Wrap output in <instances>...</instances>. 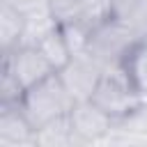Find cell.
<instances>
[{
  "instance_id": "6da1fadb",
  "label": "cell",
  "mask_w": 147,
  "mask_h": 147,
  "mask_svg": "<svg viewBox=\"0 0 147 147\" xmlns=\"http://www.w3.org/2000/svg\"><path fill=\"white\" fill-rule=\"evenodd\" d=\"M92 101L106 110L113 119H124L140 110L142 106V90L138 87L131 69L124 64L106 67L101 74V80L92 94Z\"/></svg>"
},
{
  "instance_id": "7a4b0ae2",
  "label": "cell",
  "mask_w": 147,
  "mask_h": 147,
  "mask_svg": "<svg viewBox=\"0 0 147 147\" xmlns=\"http://www.w3.org/2000/svg\"><path fill=\"white\" fill-rule=\"evenodd\" d=\"M74 106H76V99L69 94V90L62 83L57 71L53 76H48L46 80L37 83L34 87L25 90V96L21 103L23 113L30 117L34 129H39L46 122H53L57 117L69 115Z\"/></svg>"
},
{
  "instance_id": "3957f363",
  "label": "cell",
  "mask_w": 147,
  "mask_h": 147,
  "mask_svg": "<svg viewBox=\"0 0 147 147\" xmlns=\"http://www.w3.org/2000/svg\"><path fill=\"white\" fill-rule=\"evenodd\" d=\"M142 39H138L126 25H122L117 18H108L106 23L96 25L90 32V44H87V53L101 62L103 67H113V64H124L131 53L136 51V46Z\"/></svg>"
},
{
  "instance_id": "277c9868",
  "label": "cell",
  "mask_w": 147,
  "mask_h": 147,
  "mask_svg": "<svg viewBox=\"0 0 147 147\" xmlns=\"http://www.w3.org/2000/svg\"><path fill=\"white\" fill-rule=\"evenodd\" d=\"M103 64L96 62L87 51L85 53H78L74 55L57 74L62 78V83L67 85L69 94L76 99V101H90L99 80H101V74H103Z\"/></svg>"
},
{
  "instance_id": "5b68a950",
  "label": "cell",
  "mask_w": 147,
  "mask_h": 147,
  "mask_svg": "<svg viewBox=\"0 0 147 147\" xmlns=\"http://www.w3.org/2000/svg\"><path fill=\"white\" fill-rule=\"evenodd\" d=\"M2 67H7L25 90L34 87L37 83H41L55 74V67L46 60V55L39 51V46L14 48L11 53L2 55Z\"/></svg>"
},
{
  "instance_id": "8992f818",
  "label": "cell",
  "mask_w": 147,
  "mask_h": 147,
  "mask_svg": "<svg viewBox=\"0 0 147 147\" xmlns=\"http://www.w3.org/2000/svg\"><path fill=\"white\" fill-rule=\"evenodd\" d=\"M71 119V129L76 136V142H90V140H99L101 136H106L113 126V117L101 110L92 99L90 101H76V106L69 113Z\"/></svg>"
},
{
  "instance_id": "52a82bcc",
  "label": "cell",
  "mask_w": 147,
  "mask_h": 147,
  "mask_svg": "<svg viewBox=\"0 0 147 147\" xmlns=\"http://www.w3.org/2000/svg\"><path fill=\"white\" fill-rule=\"evenodd\" d=\"M34 136H37V129L21 106H2V113H0V145L2 147L34 145Z\"/></svg>"
},
{
  "instance_id": "ba28073f",
  "label": "cell",
  "mask_w": 147,
  "mask_h": 147,
  "mask_svg": "<svg viewBox=\"0 0 147 147\" xmlns=\"http://www.w3.org/2000/svg\"><path fill=\"white\" fill-rule=\"evenodd\" d=\"M113 18L126 25L138 39H147V0H113Z\"/></svg>"
},
{
  "instance_id": "9c48e42d",
  "label": "cell",
  "mask_w": 147,
  "mask_h": 147,
  "mask_svg": "<svg viewBox=\"0 0 147 147\" xmlns=\"http://www.w3.org/2000/svg\"><path fill=\"white\" fill-rule=\"evenodd\" d=\"M23 28H25V16L21 11H16L14 7L0 2V48H2V55L11 53L14 48L21 46Z\"/></svg>"
},
{
  "instance_id": "30bf717a",
  "label": "cell",
  "mask_w": 147,
  "mask_h": 147,
  "mask_svg": "<svg viewBox=\"0 0 147 147\" xmlns=\"http://www.w3.org/2000/svg\"><path fill=\"white\" fill-rule=\"evenodd\" d=\"M74 142H76V136H74L69 115L41 124L34 136V145H41V147H60V145H74Z\"/></svg>"
},
{
  "instance_id": "8fae6325",
  "label": "cell",
  "mask_w": 147,
  "mask_h": 147,
  "mask_svg": "<svg viewBox=\"0 0 147 147\" xmlns=\"http://www.w3.org/2000/svg\"><path fill=\"white\" fill-rule=\"evenodd\" d=\"M108 18H113V0H78L76 11L69 21H78L87 30H94Z\"/></svg>"
},
{
  "instance_id": "7c38bea8",
  "label": "cell",
  "mask_w": 147,
  "mask_h": 147,
  "mask_svg": "<svg viewBox=\"0 0 147 147\" xmlns=\"http://www.w3.org/2000/svg\"><path fill=\"white\" fill-rule=\"evenodd\" d=\"M57 25H60V21L53 14V9H44V11L25 16V28H23V41H21V46H37Z\"/></svg>"
},
{
  "instance_id": "4fadbf2b",
  "label": "cell",
  "mask_w": 147,
  "mask_h": 147,
  "mask_svg": "<svg viewBox=\"0 0 147 147\" xmlns=\"http://www.w3.org/2000/svg\"><path fill=\"white\" fill-rule=\"evenodd\" d=\"M39 51L46 55V60L55 67V71H60L74 55H71V48H69V44H67V39H64V34H62V28L57 25L53 32H48L39 44Z\"/></svg>"
},
{
  "instance_id": "5bb4252c",
  "label": "cell",
  "mask_w": 147,
  "mask_h": 147,
  "mask_svg": "<svg viewBox=\"0 0 147 147\" xmlns=\"http://www.w3.org/2000/svg\"><path fill=\"white\" fill-rule=\"evenodd\" d=\"M25 96V87L18 83V78L2 67V80H0V101L2 106H21Z\"/></svg>"
},
{
  "instance_id": "9a60e30c",
  "label": "cell",
  "mask_w": 147,
  "mask_h": 147,
  "mask_svg": "<svg viewBox=\"0 0 147 147\" xmlns=\"http://www.w3.org/2000/svg\"><path fill=\"white\" fill-rule=\"evenodd\" d=\"M2 2L9 5V7H14L16 11H21L23 16H30V14L51 9V0H2Z\"/></svg>"
}]
</instances>
